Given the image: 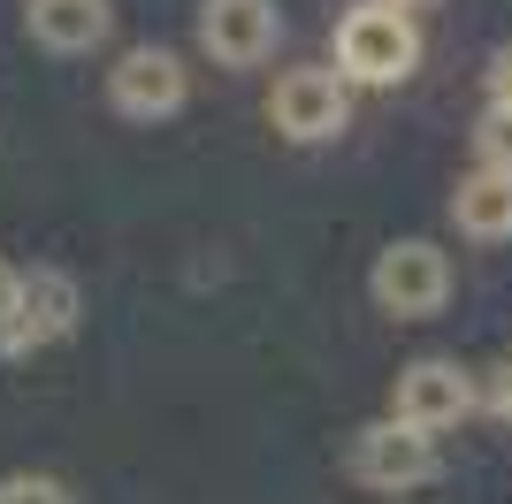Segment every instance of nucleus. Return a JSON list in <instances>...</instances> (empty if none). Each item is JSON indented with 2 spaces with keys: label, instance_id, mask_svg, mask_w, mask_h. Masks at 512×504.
I'll return each instance as SVG.
<instances>
[{
  "label": "nucleus",
  "instance_id": "1",
  "mask_svg": "<svg viewBox=\"0 0 512 504\" xmlns=\"http://www.w3.org/2000/svg\"><path fill=\"white\" fill-rule=\"evenodd\" d=\"M413 69H421V31H413V16H398V8H383V0H360V8H344L337 16V84L352 92V84H406Z\"/></svg>",
  "mask_w": 512,
  "mask_h": 504
},
{
  "label": "nucleus",
  "instance_id": "2",
  "mask_svg": "<svg viewBox=\"0 0 512 504\" xmlns=\"http://www.w3.org/2000/svg\"><path fill=\"white\" fill-rule=\"evenodd\" d=\"M367 291H375V306H383L390 321H428V314H444V298H451V252L428 245V237H390V245L375 252Z\"/></svg>",
  "mask_w": 512,
  "mask_h": 504
},
{
  "label": "nucleus",
  "instance_id": "3",
  "mask_svg": "<svg viewBox=\"0 0 512 504\" xmlns=\"http://www.w3.org/2000/svg\"><path fill=\"white\" fill-rule=\"evenodd\" d=\"M344 466H352V482H360V489L398 497V489L436 482V474H444V451H436V436H421V428L367 420V428H352V443H344Z\"/></svg>",
  "mask_w": 512,
  "mask_h": 504
},
{
  "label": "nucleus",
  "instance_id": "4",
  "mask_svg": "<svg viewBox=\"0 0 512 504\" xmlns=\"http://www.w3.org/2000/svg\"><path fill=\"white\" fill-rule=\"evenodd\" d=\"M77 321H85L77 275L69 268H31V275H16V314L0 329V352H46V344L77 336Z\"/></svg>",
  "mask_w": 512,
  "mask_h": 504
},
{
  "label": "nucleus",
  "instance_id": "5",
  "mask_svg": "<svg viewBox=\"0 0 512 504\" xmlns=\"http://www.w3.org/2000/svg\"><path fill=\"white\" fill-rule=\"evenodd\" d=\"M268 123L291 146H329L352 123V92L337 84V69H283L276 92H268Z\"/></svg>",
  "mask_w": 512,
  "mask_h": 504
},
{
  "label": "nucleus",
  "instance_id": "6",
  "mask_svg": "<svg viewBox=\"0 0 512 504\" xmlns=\"http://www.w3.org/2000/svg\"><path fill=\"white\" fill-rule=\"evenodd\" d=\"M474 413V375L459 359H413L398 390H390V420L398 428H421V436H444Z\"/></svg>",
  "mask_w": 512,
  "mask_h": 504
},
{
  "label": "nucleus",
  "instance_id": "7",
  "mask_svg": "<svg viewBox=\"0 0 512 504\" xmlns=\"http://www.w3.org/2000/svg\"><path fill=\"white\" fill-rule=\"evenodd\" d=\"M107 100L130 123H161V115H176V107L192 100V69L169 46H130L123 62L107 69Z\"/></svg>",
  "mask_w": 512,
  "mask_h": 504
},
{
  "label": "nucleus",
  "instance_id": "8",
  "mask_svg": "<svg viewBox=\"0 0 512 504\" xmlns=\"http://www.w3.org/2000/svg\"><path fill=\"white\" fill-rule=\"evenodd\" d=\"M283 39L276 0H199V54L222 69H260Z\"/></svg>",
  "mask_w": 512,
  "mask_h": 504
},
{
  "label": "nucleus",
  "instance_id": "9",
  "mask_svg": "<svg viewBox=\"0 0 512 504\" xmlns=\"http://www.w3.org/2000/svg\"><path fill=\"white\" fill-rule=\"evenodd\" d=\"M23 31L46 54H92L115 31V0H23Z\"/></svg>",
  "mask_w": 512,
  "mask_h": 504
},
{
  "label": "nucleus",
  "instance_id": "10",
  "mask_svg": "<svg viewBox=\"0 0 512 504\" xmlns=\"http://www.w3.org/2000/svg\"><path fill=\"white\" fill-rule=\"evenodd\" d=\"M451 222H459V237H474V245H505V237H512V176H497V168L459 176V191H451Z\"/></svg>",
  "mask_w": 512,
  "mask_h": 504
},
{
  "label": "nucleus",
  "instance_id": "11",
  "mask_svg": "<svg viewBox=\"0 0 512 504\" xmlns=\"http://www.w3.org/2000/svg\"><path fill=\"white\" fill-rule=\"evenodd\" d=\"M474 168L512 176V115H482V123H474Z\"/></svg>",
  "mask_w": 512,
  "mask_h": 504
},
{
  "label": "nucleus",
  "instance_id": "12",
  "mask_svg": "<svg viewBox=\"0 0 512 504\" xmlns=\"http://www.w3.org/2000/svg\"><path fill=\"white\" fill-rule=\"evenodd\" d=\"M0 504H77V497H69L54 474H8V482H0Z\"/></svg>",
  "mask_w": 512,
  "mask_h": 504
},
{
  "label": "nucleus",
  "instance_id": "13",
  "mask_svg": "<svg viewBox=\"0 0 512 504\" xmlns=\"http://www.w3.org/2000/svg\"><path fill=\"white\" fill-rule=\"evenodd\" d=\"M482 405H490L497 420H512V359H505V367H490V390L474 382V413H482Z\"/></svg>",
  "mask_w": 512,
  "mask_h": 504
},
{
  "label": "nucleus",
  "instance_id": "14",
  "mask_svg": "<svg viewBox=\"0 0 512 504\" xmlns=\"http://www.w3.org/2000/svg\"><path fill=\"white\" fill-rule=\"evenodd\" d=\"M490 115H512V46L490 62Z\"/></svg>",
  "mask_w": 512,
  "mask_h": 504
},
{
  "label": "nucleus",
  "instance_id": "15",
  "mask_svg": "<svg viewBox=\"0 0 512 504\" xmlns=\"http://www.w3.org/2000/svg\"><path fill=\"white\" fill-rule=\"evenodd\" d=\"M16 275H23V268H8V260H0V329H8V314H16Z\"/></svg>",
  "mask_w": 512,
  "mask_h": 504
},
{
  "label": "nucleus",
  "instance_id": "16",
  "mask_svg": "<svg viewBox=\"0 0 512 504\" xmlns=\"http://www.w3.org/2000/svg\"><path fill=\"white\" fill-rule=\"evenodd\" d=\"M383 8H398V16H413V8H436V0H383Z\"/></svg>",
  "mask_w": 512,
  "mask_h": 504
}]
</instances>
